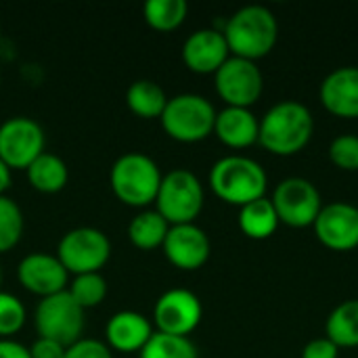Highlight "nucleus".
<instances>
[{
	"label": "nucleus",
	"instance_id": "obj_1",
	"mask_svg": "<svg viewBox=\"0 0 358 358\" xmlns=\"http://www.w3.org/2000/svg\"><path fill=\"white\" fill-rule=\"evenodd\" d=\"M315 120L300 101H281L260 120L258 143L273 155L289 157L300 153L313 138Z\"/></svg>",
	"mask_w": 358,
	"mask_h": 358
},
{
	"label": "nucleus",
	"instance_id": "obj_2",
	"mask_svg": "<svg viewBox=\"0 0 358 358\" xmlns=\"http://www.w3.org/2000/svg\"><path fill=\"white\" fill-rule=\"evenodd\" d=\"M222 34L233 57L256 63L275 48L279 38V23L266 6L250 4L235 10L224 21Z\"/></svg>",
	"mask_w": 358,
	"mask_h": 358
},
{
	"label": "nucleus",
	"instance_id": "obj_3",
	"mask_svg": "<svg viewBox=\"0 0 358 358\" xmlns=\"http://www.w3.org/2000/svg\"><path fill=\"white\" fill-rule=\"evenodd\" d=\"M268 176L264 168L245 155H227L210 170V189L229 206L243 208L266 193Z\"/></svg>",
	"mask_w": 358,
	"mask_h": 358
},
{
	"label": "nucleus",
	"instance_id": "obj_4",
	"mask_svg": "<svg viewBox=\"0 0 358 358\" xmlns=\"http://www.w3.org/2000/svg\"><path fill=\"white\" fill-rule=\"evenodd\" d=\"M162 178L164 174L155 159L138 151L120 155L109 170V187L113 195L130 208H147L155 203Z\"/></svg>",
	"mask_w": 358,
	"mask_h": 358
},
{
	"label": "nucleus",
	"instance_id": "obj_5",
	"mask_svg": "<svg viewBox=\"0 0 358 358\" xmlns=\"http://www.w3.org/2000/svg\"><path fill=\"white\" fill-rule=\"evenodd\" d=\"M216 113L218 111L206 96L182 92L168 99L159 122L170 138L178 143H199L214 134Z\"/></svg>",
	"mask_w": 358,
	"mask_h": 358
},
{
	"label": "nucleus",
	"instance_id": "obj_6",
	"mask_svg": "<svg viewBox=\"0 0 358 358\" xmlns=\"http://www.w3.org/2000/svg\"><path fill=\"white\" fill-rule=\"evenodd\" d=\"M203 201L206 193L201 180L191 170L176 168L164 174L155 197V210L166 218L170 227L191 224L201 214Z\"/></svg>",
	"mask_w": 358,
	"mask_h": 358
},
{
	"label": "nucleus",
	"instance_id": "obj_7",
	"mask_svg": "<svg viewBox=\"0 0 358 358\" xmlns=\"http://www.w3.org/2000/svg\"><path fill=\"white\" fill-rule=\"evenodd\" d=\"M111 256L109 237L94 227H78L67 231L57 245V258L69 275L101 273Z\"/></svg>",
	"mask_w": 358,
	"mask_h": 358
},
{
	"label": "nucleus",
	"instance_id": "obj_8",
	"mask_svg": "<svg viewBox=\"0 0 358 358\" xmlns=\"http://www.w3.org/2000/svg\"><path fill=\"white\" fill-rule=\"evenodd\" d=\"M34 323L38 329V338L55 340L65 348L82 340L86 319L84 310L73 302L69 292H61L48 298H42L36 306Z\"/></svg>",
	"mask_w": 358,
	"mask_h": 358
},
{
	"label": "nucleus",
	"instance_id": "obj_9",
	"mask_svg": "<svg viewBox=\"0 0 358 358\" xmlns=\"http://www.w3.org/2000/svg\"><path fill=\"white\" fill-rule=\"evenodd\" d=\"M271 201H273L279 222L292 229L313 227L319 212L323 210L319 189L310 180L300 178V176H289L281 180Z\"/></svg>",
	"mask_w": 358,
	"mask_h": 358
},
{
	"label": "nucleus",
	"instance_id": "obj_10",
	"mask_svg": "<svg viewBox=\"0 0 358 358\" xmlns=\"http://www.w3.org/2000/svg\"><path fill=\"white\" fill-rule=\"evenodd\" d=\"M214 84L218 96L227 103V107L250 109L262 96L264 90V78L260 67L254 61L233 55L214 73Z\"/></svg>",
	"mask_w": 358,
	"mask_h": 358
},
{
	"label": "nucleus",
	"instance_id": "obj_11",
	"mask_svg": "<svg viewBox=\"0 0 358 358\" xmlns=\"http://www.w3.org/2000/svg\"><path fill=\"white\" fill-rule=\"evenodd\" d=\"M44 130L31 117L15 115L0 124V159L10 170H27L44 153Z\"/></svg>",
	"mask_w": 358,
	"mask_h": 358
},
{
	"label": "nucleus",
	"instance_id": "obj_12",
	"mask_svg": "<svg viewBox=\"0 0 358 358\" xmlns=\"http://www.w3.org/2000/svg\"><path fill=\"white\" fill-rule=\"evenodd\" d=\"M203 319L201 300L182 287L164 292L153 306V323L159 334L189 338Z\"/></svg>",
	"mask_w": 358,
	"mask_h": 358
},
{
	"label": "nucleus",
	"instance_id": "obj_13",
	"mask_svg": "<svg viewBox=\"0 0 358 358\" xmlns=\"http://www.w3.org/2000/svg\"><path fill=\"white\" fill-rule=\"evenodd\" d=\"M317 239L334 252H352L358 248V208L346 201L323 206L315 224Z\"/></svg>",
	"mask_w": 358,
	"mask_h": 358
},
{
	"label": "nucleus",
	"instance_id": "obj_14",
	"mask_svg": "<svg viewBox=\"0 0 358 358\" xmlns=\"http://www.w3.org/2000/svg\"><path fill=\"white\" fill-rule=\"evenodd\" d=\"M67 277L69 273L65 271L61 260L46 252H31L23 256L17 266V279L21 287L38 296L40 300L65 292Z\"/></svg>",
	"mask_w": 358,
	"mask_h": 358
},
{
	"label": "nucleus",
	"instance_id": "obj_15",
	"mask_svg": "<svg viewBox=\"0 0 358 358\" xmlns=\"http://www.w3.org/2000/svg\"><path fill=\"white\" fill-rule=\"evenodd\" d=\"M162 250L172 266L180 271H197L208 262L212 245L206 231L191 222L170 227Z\"/></svg>",
	"mask_w": 358,
	"mask_h": 358
},
{
	"label": "nucleus",
	"instance_id": "obj_16",
	"mask_svg": "<svg viewBox=\"0 0 358 358\" xmlns=\"http://www.w3.org/2000/svg\"><path fill=\"white\" fill-rule=\"evenodd\" d=\"M231 57L222 29L203 27L193 31L182 44V61L193 73H216Z\"/></svg>",
	"mask_w": 358,
	"mask_h": 358
},
{
	"label": "nucleus",
	"instance_id": "obj_17",
	"mask_svg": "<svg viewBox=\"0 0 358 358\" xmlns=\"http://www.w3.org/2000/svg\"><path fill=\"white\" fill-rule=\"evenodd\" d=\"M321 105L336 117L358 120V67H338L325 76L319 88Z\"/></svg>",
	"mask_w": 358,
	"mask_h": 358
},
{
	"label": "nucleus",
	"instance_id": "obj_18",
	"mask_svg": "<svg viewBox=\"0 0 358 358\" xmlns=\"http://www.w3.org/2000/svg\"><path fill=\"white\" fill-rule=\"evenodd\" d=\"M151 336H153L151 321L134 310H120L111 315V319L105 325V338L109 350L122 355L141 352L145 344L151 340Z\"/></svg>",
	"mask_w": 358,
	"mask_h": 358
},
{
	"label": "nucleus",
	"instance_id": "obj_19",
	"mask_svg": "<svg viewBox=\"0 0 358 358\" xmlns=\"http://www.w3.org/2000/svg\"><path fill=\"white\" fill-rule=\"evenodd\" d=\"M260 120L252 113V109L243 107H224L216 113L214 134L218 141L231 149H248L258 143Z\"/></svg>",
	"mask_w": 358,
	"mask_h": 358
},
{
	"label": "nucleus",
	"instance_id": "obj_20",
	"mask_svg": "<svg viewBox=\"0 0 358 358\" xmlns=\"http://www.w3.org/2000/svg\"><path fill=\"white\" fill-rule=\"evenodd\" d=\"M25 176H27V182L31 189H36L38 193L52 195V193H59L65 189V185L69 180V168L63 157H59L50 151H44L40 157H36L27 166Z\"/></svg>",
	"mask_w": 358,
	"mask_h": 358
},
{
	"label": "nucleus",
	"instance_id": "obj_21",
	"mask_svg": "<svg viewBox=\"0 0 358 358\" xmlns=\"http://www.w3.org/2000/svg\"><path fill=\"white\" fill-rule=\"evenodd\" d=\"M126 105L143 120H159L168 105V96L157 82L136 80L126 90Z\"/></svg>",
	"mask_w": 358,
	"mask_h": 358
},
{
	"label": "nucleus",
	"instance_id": "obj_22",
	"mask_svg": "<svg viewBox=\"0 0 358 358\" xmlns=\"http://www.w3.org/2000/svg\"><path fill=\"white\" fill-rule=\"evenodd\" d=\"M170 231V224L157 210L138 212L128 224V239L138 250H157L164 245V239Z\"/></svg>",
	"mask_w": 358,
	"mask_h": 358
},
{
	"label": "nucleus",
	"instance_id": "obj_23",
	"mask_svg": "<svg viewBox=\"0 0 358 358\" xmlns=\"http://www.w3.org/2000/svg\"><path fill=\"white\" fill-rule=\"evenodd\" d=\"M277 227H279V218L271 199L262 197L239 208V229L243 231L245 237L262 241L275 235Z\"/></svg>",
	"mask_w": 358,
	"mask_h": 358
},
{
	"label": "nucleus",
	"instance_id": "obj_24",
	"mask_svg": "<svg viewBox=\"0 0 358 358\" xmlns=\"http://www.w3.org/2000/svg\"><path fill=\"white\" fill-rule=\"evenodd\" d=\"M325 338L338 348L358 346V300H346L336 306L325 323Z\"/></svg>",
	"mask_w": 358,
	"mask_h": 358
},
{
	"label": "nucleus",
	"instance_id": "obj_25",
	"mask_svg": "<svg viewBox=\"0 0 358 358\" xmlns=\"http://www.w3.org/2000/svg\"><path fill=\"white\" fill-rule=\"evenodd\" d=\"M189 13V4L185 0H147L143 6L145 23L157 31H174L178 29Z\"/></svg>",
	"mask_w": 358,
	"mask_h": 358
},
{
	"label": "nucleus",
	"instance_id": "obj_26",
	"mask_svg": "<svg viewBox=\"0 0 358 358\" xmlns=\"http://www.w3.org/2000/svg\"><path fill=\"white\" fill-rule=\"evenodd\" d=\"M138 358H199V352L189 338L153 331Z\"/></svg>",
	"mask_w": 358,
	"mask_h": 358
},
{
	"label": "nucleus",
	"instance_id": "obj_27",
	"mask_svg": "<svg viewBox=\"0 0 358 358\" xmlns=\"http://www.w3.org/2000/svg\"><path fill=\"white\" fill-rule=\"evenodd\" d=\"M69 296L73 298V302L82 308H94L99 306L105 296H107V281L101 273H86V275H78L73 277V281L67 285Z\"/></svg>",
	"mask_w": 358,
	"mask_h": 358
},
{
	"label": "nucleus",
	"instance_id": "obj_28",
	"mask_svg": "<svg viewBox=\"0 0 358 358\" xmlns=\"http://www.w3.org/2000/svg\"><path fill=\"white\" fill-rule=\"evenodd\" d=\"M23 235V212L6 195H0V254L10 252Z\"/></svg>",
	"mask_w": 358,
	"mask_h": 358
},
{
	"label": "nucleus",
	"instance_id": "obj_29",
	"mask_svg": "<svg viewBox=\"0 0 358 358\" xmlns=\"http://www.w3.org/2000/svg\"><path fill=\"white\" fill-rule=\"evenodd\" d=\"M25 321H27V310L23 302L15 294L0 289V340L19 334Z\"/></svg>",
	"mask_w": 358,
	"mask_h": 358
},
{
	"label": "nucleus",
	"instance_id": "obj_30",
	"mask_svg": "<svg viewBox=\"0 0 358 358\" xmlns=\"http://www.w3.org/2000/svg\"><path fill=\"white\" fill-rule=\"evenodd\" d=\"M329 159L336 168L346 172L358 170V136L342 134L331 141L329 145Z\"/></svg>",
	"mask_w": 358,
	"mask_h": 358
},
{
	"label": "nucleus",
	"instance_id": "obj_31",
	"mask_svg": "<svg viewBox=\"0 0 358 358\" xmlns=\"http://www.w3.org/2000/svg\"><path fill=\"white\" fill-rule=\"evenodd\" d=\"M63 358H113V352L109 350L107 344L92 340V338H82L76 344L67 346Z\"/></svg>",
	"mask_w": 358,
	"mask_h": 358
},
{
	"label": "nucleus",
	"instance_id": "obj_32",
	"mask_svg": "<svg viewBox=\"0 0 358 358\" xmlns=\"http://www.w3.org/2000/svg\"><path fill=\"white\" fill-rule=\"evenodd\" d=\"M340 348L329 338H317L308 342L302 350V358H338Z\"/></svg>",
	"mask_w": 358,
	"mask_h": 358
},
{
	"label": "nucleus",
	"instance_id": "obj_33",
	"mask_svg": "<svg viewBox=\"0 0 358 358\" xmlns=\"http://www.w3.org/2000/svg\"><path fill=\"white\" fill-rule=\"evenodd\" d=\"M65 346L55 342V340H46V338H38L34 340V344L29 346V357L31 358H63L65 357Z\"/></svg>",
	"mask_w": 358,
	"mask_h": 358
},
{
	"label": "nucleus",
	"instance_id": "obj_34",
	"mask_svg": "<svg viewBox=\"0 0 358 358\" xmlns=\"http://www.w3.org/2000/svg\"><path fill=\"white\" fill-rule=\"evenodd\" d=\"M0 358H31L29 357V348L15 342L13 338L0 340Z\"/></svg>",
	"mask_w": 358,
	"mask_h": 358
},
{
	"label": "nucleus",
	"instance_id": "obj_35",
	"mask_svg": "<svg viewBox=\"0 0 358 358\" xmlns=\"http://www.w3.org/2000/svg\"><path fill=\"white\" fill-rule=\"evenodd\" d=\"M10 168L0 159V195H4L6 193V189L10 187Z\"/></svg>",
	"mask_w": 358,
	"mask_h": 358
},
{
	"label": "nucleus",
	"instance_id": "obj_36",
	"mask_svg": "<svg viewBox=\"0 0 358 358\" xmlns=\"http://www.w3.org/2000/svg\"><path fill=\"white\" fill-rule=\"evenodd\" d=\"M0 283H2V268H0Z\"/></svg>",
	"mask_w": 358,
	"mask_h": 358
}]
</instances>
